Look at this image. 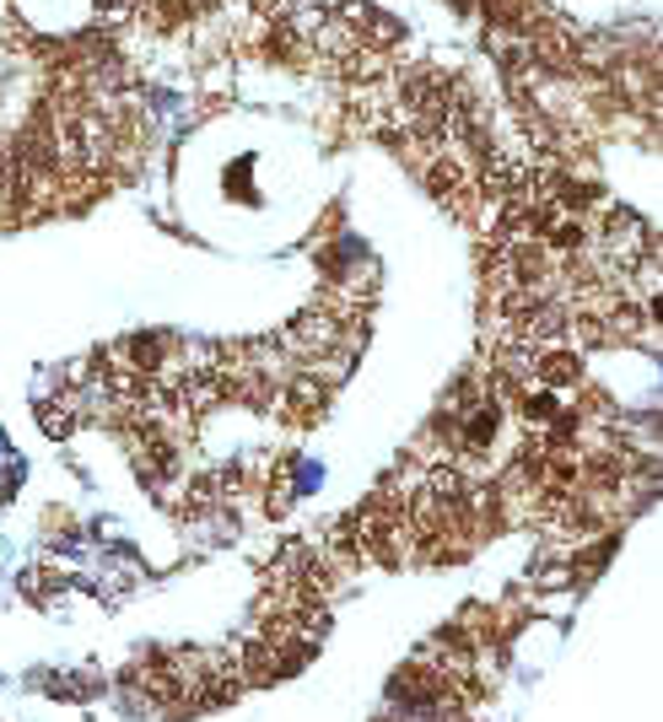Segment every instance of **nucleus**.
<instances>
[{
	"instance_id": "1",
	"label": "nucleus",
	"mask_w": 663,
	"mask_h": 722,
	"mask_svg": "<svg viewBox=\"0 0 663 722\" xmlns=\"http://www.w3.org/2000/svg\"><path fill=\"white\" fill-rule=\"evenodd\" d=\"M38 427L49 436H65L76 427V416H71V405H54V400H49V405H38Z\"/></svg>"
}]
</instances>
